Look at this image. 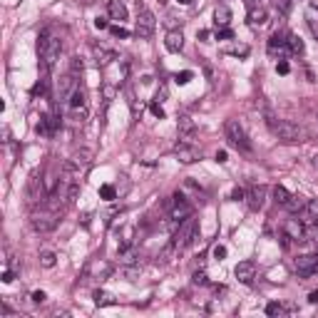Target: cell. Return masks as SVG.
Here are the masks:
<instances>
[{
    "mask_svg": "<svg viewBox=\"0 0 318 318\" xmlns=\"http://www.w3.org/2000/svg\"><path fill=\"white\" fill-rule=\"evenodd\" d=\"M38 50H40V60L48 70L55 67V62L60 60V53H62V40L60 35H53V30H43L40 40H38Z\"/></svg>",
    "mask_w": 318,
    "mask_h": 318,
    "instance_id": "6da1fadb",
    "label": "cell"
},
{
    "mask_svg": "<svg viewBox=\"0 0 318 318\" xmlns=\"http://www.w3.org/2000/svg\"><path fill=\"white\" fill-rule=\"evenodd\" d=\"M154 28H157V18L154 13L137 0V20H134V35L142 38V40H149L154 35Z\"/></svg>",
    "mask_w": 318,
    "mask_h": 318,
    "instance_id": "7a4b0ae2",
    "label": "cell"
},
{
    "mask_svg": "<svg viewBox=\"0 0 318 318\" xmlns=\"http://www.w3.org/2000/svg\"><path fill=\"white\" fill-rule=\"evenodd\" d=\"M224 134H226L229 144H231V147H236L239 152H251L249 134H246V129L241 127V122H239V119H226V122H224Z\"/></svg>",
    "mask_w": 318,
    "mask_h": 318,
    "instance_id": "3957f363",
    "label": "cell"
},
{
    "mask_svg": "<svg viewBox=\"0 0 318 318\" xmlns=\"http://www.w3.org/2000/svg\"><path fill=\"white\" fill-rule=\"evenodd\" d=\"M268 129L273 132V137H278L281 142H288V144H293V142H303V139H306V132H303L298 124L288 122V119H276V124H273V127H268Z\"/></svg>",
    "mask_w": 318,
    "mask_h": 318,
    "instance_id": "277c9868",
    "label": "cell"
},
{
    "mask_svg": "<svg viewBox=\"0 0 318 318\" xmlns=\"http://www.w3.org/2000/svg\"><path fill=\"white\" fill-rule=\"evenodd\" d=\"M194 236H197V219H194V216H187V219L177 226V231H174V236H172V244H174L177 251H182V249H187V246L194 241Z\"/></svg>",
    "mask_w": 318,
    "mask_h": 318,
    "instance_id": "5b68a950",
    "label": "cell"
},
{
    "mask_svg": "<svg viewBox=\"0 0 318 318\" xmlns=\"http://www.w3.org/2000/svg\"><path fill=\"white\" fill-rule=\"evenodd\" d=\"M187 216H192V204L187 202V197L182 192H177L172 197V204H169V219H172L174 226H179Z\"/></svg>",
    "mask_w": 318,
    "mask_h": 318,
    "instance_id": "8992f818",
    "label": "cell"
},
{
    "mask_svg": "<svg viewBox=\"0 0 318 318\" xmlns=\"http://www.w3.org/2000/svg\"><path fill=\"white\" fill-rule=\"evenodd\" d=\"M283 234H286V236H288V241H293V244H303V241H308V239H306V224H303L298 216L286 219V224H283Z\"/></svg>",
    "mask_w": 318,
    "mask_h": 318,
    "instance_id": "52a82bcc",
    "label": "cell"
},
{
    "mask_svg": "<svg viewBox=\"0 0 318 318\" xmlns=\"http://www.w3.org/2000/svg\"><path fill=\"white\" fill-rule=\"evenodd\" d=\"M293 266H296V273L298 276L308 278V276L318 273V254H303V256H298L293 261Z\"/></svg>",
    "mask_w": 318,
    "mask_h": 318,
    "instance_id": "ba28073f",
    "label": "cell"
},
{
    "mask_svg": "<svg viewBox=\"0 0 318 318\" xmlns=\"http://www.w3.org/2000/svg\"><path fill=\"white\" fill-rule=\"evenodd\" d=\"M43 202H45V182H43V177L33 174L30 182H28V204L30 207H38Z\"/></svg>",
    "mask_w": 318,
    "mask_h": 318,
    "instance_id": "9c48e42d",
    "label": "cell"
},
{
    "mask_svg": "<svg viewBox=\"0 0 318 318\" xmlns=\"http://www.w3.org/2000/svg\"><path fill=\"white\" fill-rule=\"evenodd\" d=\"M30 226H33V231H35V234H50V231L57 226V216H55V214H45V212L33 214Z\"/></svg>",
    "mask_w": 318,
    "mask_h": 318,
    "instance_id": "30bf717a",
    "label": "cell"
},
{
    "mask_svg": "<svg viewBox=\"0 0 318 318\" xmlns=\"http://www.w3.org/2000/svg\"><path fill=\"white\" fill-rule=\"evenodd\" d=\"M244 199H246V207H249L251 212H261L264 204H266V187H264V184L249 187V192H246Z\"/></svg>",
    "mask_w": 318,
    "mask_h": 318,
    "instance_id": "8fae6325",
    "label": "cell"
},
{
    "mask_svg": "<svg viewBox=\"0 0 318 318\" xmlns=\"http://www.w3.org/2000/svg\"><path fill=\"white\" fill-rule=\"evenodd\" d=\"M174 154H177L179 162H184V164H192V162H197V159L202 157V152L197 147H192L187 139H182V142L174 144Z\"/></svg>",
    "mask_w": 318,
    "mask_h": 318,
    "instance_id": "7c38bea8",
    "label": "cell"
},
{
    "mask_svg": "<svg viewBox=\"0 0 318 318\" xmlns=\"http://www.w3.org/2000/svg\"><path fill=\"white\" fill-rule=\"evenodd\" d=\"M283 38H286L283 33H273V35H271V40H268V55H273V57L283 60V57H286V55L291 53Z\"/></svg>",
    "mask_w": 318,
    "mask_h": 318,
    "instance_id": "4fadbf2b",
    "label": "cell"
},
{
    "mask_svg": "<svg viewBox=\"0 0 318 318\" xmlns=\"http://www.w3.org/2000/svg\"><path fill=\"white\" fill-rule=\"evenodd\" d=\"M234 276H236L241 283H251V281L256 278V264H254L251 259L239 261V264H236V268H234Z\"/></svg>",
    "mask_w": 318,
    "mask_h": 318,
    "instance_id": "5bb4252c",
    "label": "cell"
},
{
    "mask_svg": "<svg viewBox=\"0 0 318 318\" xmlns=\"http://www.w3.org/2000/svg\"><path fill=\"white\" fill-rule=\"evenodd\" d=\"M92 55H95L97 67H107V65H112L117 60V53L109 50V48H105V45H92Z\"/></svg>",
    "mask_w": 318,
    "mask_h": 318,
    "instance_id": "9a60e30c",
    "label": "cell"
},
{
    "mask_svg": "<svg viewBox=\"0 0 318 318\" xmlns=\"http://www.w3.org/2000/svg\"><path fill=\"white\" fill-rule=\"evenodd\" d=\"M75 80H72V75H65V77H60L57 80V100L60 102H67L70 100V95H72V90H75Z\"/></svg>",
    "mask_w": 318,
    "mask_h": 318,
    "instance_id": "2e32d148",
    "label": "cell"
},
{
    "mask_svg": "<svg viewBox=\"0 0 318 318\" xmlns=\"http://www.w3.org/2000/svg\"><path fill=\"white\" fill-rule=\"evenodd\" d=\"M164 48H167L169 53H182V48H184V35H182V30H169L167 38H164Z\"/></svg>",
    "mask_w": 318,
    "mask_h": 318,
    "instance_id": "e0dca14e",
    "label": "cell"
},
{
    "mask_svg": "<svg viewBox=\"0 0 318 318\" xmlns=\"http://www.w3.org/2000/svg\"><path fill=\"white\" fill-rule=\"evenodd\" d=\"M67 105H70V109L87 107V92H85V87H82V85H75V90H72V95H70Z\"/></svg>",
    "mask_w": 318,
    "mask_h": 318,
    "instance_id": "ac0fdd59",
    "label": "cell"
},
{
    "mask_svg": "<svg viewBox=\"0 0 318 318\" xmlns=\"http://www.w3.org/2000/svg\"><path fill=\"white\" fill-rule=\"evenodd\" d=\"M177 129H179V134H182L184 139H189V137L197 132V122H194L189 114H179V119H177Z\"/></svg>",
    "mask_w": 318,
    "mask_h": 318,
    "instance_id": "d6986e66",
    "label": "cell"
},
{
    "mask_svg": "<svg viewBox=\"0 0 318 318\" xmlns=\"http://www.w3.org/2000/svg\"><path fill=\"white\" fill-rule=\"evenodd\" d=\"M107 13L112 20H119V23L127 20V8H124L122 0H107Z\"/></svg>",
    "mask_w": 318,
    "mask_h": 318,
    "instance_id": "ffe728a7",
    "label": "cell"
},
{
    "mask_svg": "<svg viewBox=\"0 0 318 318\" xmlns=\"http://www.w3.org/2000/svg\"><path fill=\"white\" fill-rule=\"evenodd\" d=\"M286 45H288V50H291L293 55H303V53H306L303 40H301L298 35H293V33H288V35H286Z\"/></svg>",
    "mask_w": 318,
    "mask_h": 318,
    "instance_id": "44dd1931",
    "label": "cell"
},
{
    "mask_svg": "<svg viewBox=\"0 0 318 318\" xmlns=\"http://www.w3.org/2000/svg\"><path fill=\"white\" fill-rule=\"evenodd\" d=\"M306 23H308V30H311V35L318 40V8H308L306 10Z\"/></svg>",
    "mask_w": 318,
    "mask_h": 318,
    "instance_id": "7402d4cb",
    "label": "cell"
},
{
    "mask_svg": "<svg viewBox=\"0 0 318 318\" xmlns=\"http://www.w3.org/2000/svg\"><path fill=\"white\" fill-rule=\"evenodd\" d=\"M90 271H92V278H97V281H105V278L112 273V266H109V264H97V261H95V264L90 266Z\"/></svg>",
    "mask_w": 318,
    "mask_h": 318,
    "instance_id": "603a6c76",
    "label": "cell"
},
{
    "mask_svg": "<svg viewBox=\"0 0 318 318\" xmlns=\"http://www.w3.org/2000/svg\"><path fill=\"white\" fill-rule=\"evenodd\" d=\"M214 20H216V25L226 28V25L231 23V10H229L226 5H219V8H216V13H214Z\"/></svg>",
    "mask_w": 318,
    "mask_h": 318,
    "instance_id": "cb8c5ba5",
    "label": "cell"
},
{
    "mask_svg": "<svg viewBox=\"0 0 318 318\" xmlns=\"http://www.w3.org/2000/svg\"><path fill=\"white\" fill-rule=\"evenodd\" d=\"M291 197H293V194H291L286 187H281V184H276V187H273V199H276V204L286 207V204L291 202Z\"/></svg>",
    "mask_w": 318,
    "mask_h": 318,
    "instance_id": "d4e9b609",
    "label": "cell"
},
{
    "mask_svg": "<svg viewBox=\"0 0 318 318\" xmlns=\"http://www.w3.org/2000/svg\"><path fill=\"white\" fill-rule=\"evenodd\" d=\"M249 23H251V25H264V23H266V10L251 5V10H249Z\"/></svg>",
    "mask_w": 318,
    "mask_h": 318,
    "instance_id": "484cf974",
    "label": "cell"
},
{
    "mask_svg": "<svg viewBox=\"0 0 318 318\" xmlns=\"http://www.w3.org/2000/svg\"><path fill=\"white\" fill-rule=\"evenodd\" d=\"M90 157H92V154H90L87 149H80V152H75V154H72L70 162H72L75 167H87V164H90Z\"/></svg>",
    "mask_w": 318,
    "mask_h": 318,
    "instance_id": "4316f807",
    "label": "cell"
},
{
    "mask_svg": "<svg viewBox=\"0 0 318 318\" xmlns=\"http://www.w3.org/2000/svg\"><path fill=\"white\" fill-rule=\"evenodd\" d=\"M303 207H306V199H303V197H291V202L286 204V209H288L291 214H301Z\"/></svg>",
    "mask_w": 318,
    "mask_h": 318,
    "instance_id": "83f0119b",
    "label": "cell"
},
{
    "mask_svg": "<svg viewBox=\"0 0 318 318\" xmlns=\"http://www.w3.org/2000/svg\"><path fill=\"white\" fill-rule=\"evenodd\" d=\"M122 276H124L127 281H137V278H139V266H137V264H124V266H122Z\"/></svg>",
    "mask_w": 318,
    "mask_h": 318,
    "instance_id": "f1b7e54d",
    "label": "cell"
},
{
    "mask_svg": "<svg viewBox=\"0 0 318 318\" xmlns=\"http://www.w3.org/2000/svg\"><path fill=\"white\" fill-rule=\"evenodd\" d=\"M306 239L313 241V244H318V221H316V219L306 224Z\"/></svg>",
    "mask_w": 318,
    "mask_h": 318,
    "instance_id": "f546056e",
    "label": "cell"
},
{
    "mask_svg": "<svg viewBox=\"0 0 318 318\" xmlns=\"http://www.w3.org/2000/svg\"><path fill=\"white\" fill-rule=\"evenodd\" d=\"M57 264V256L53 254V251H45V254H40V266L43 268H53Z\"/></svg>",
    "mask_w": 318,
    "mask_h": 318,
    "instance_id": "4dcf8cb0",
    "label": "cell"
},
{
    "mask_svg": "<svg viewBox=\"0 0 318 318\" xmlns=\"http://www.w3.org/2000/svg\"><path fill=\"white\" fill-rule=\"evenodd\" d=\"M95 303L97 306H112V303H117L109 293H105V291H95Z\"/></svg>",
    "mask_w": 318,
    "mask_h": 318,
    "instance_id": "1f68e13d",
    "label": "cell"
},
{
    "mask_svg": "<svg viewBox=\"0 0 318 318\" xmlns=\"http://www.w3.org/2000/svg\"><path fill=\"white\" fill-rule=\"evenodd\" d=\"M82 70H85V62H82V57H80V55H75V57H72V62H70V72H72V75H77V72H82Z\"/></svg>",
    "mask_w": 318,
    "mask_h": 318,
    "instance_id": "d6a6232c",
    "label": "cell"
},
{
    "mask_svg": "<svg viewBox=\"0 0 318 318\" xmlns=\"http://www.w3.org/2000/svg\"><path fill=\"white\" fill-rule=\"evenodd\" d=\"M100 197L107 199V202H112V199H114V187H112V184H102V187H100Z\"/></svg>",
    "mask_w": 318,
    "mask_h": 318,
    "instance_id": "836d02e7",
    "label": "cell"
},
{
    "mask_svg": "<svg viewBox=\"0 0 318 318\" xmlns=\"http://www.w3.org/2000/svg\"><path fill=\"white\" fill-rule=\"evenodd\" d=\"M137 261V249H122V264H134Z\"/></svg>",
    "mask_w": 318,
    "mask_h": 318,
    "instance_id": "e575fe53",
    "label": "cell"
},
{
    "mask_svg": "<svg viewBox=\"0 0 318 318\" xmlns=\"http://www.w3.org/2000/svg\"><path fill=\"white\" fill-rule=\"evenodd\" d=\"M266 316H283V306L276 303V301L268 303V306H266Z\"/></svg>",
    "mask_w": 318,
    "mask_h": 318,
    "instance_id": "d590c367",
    "label": "cell"
},
{
    "mask_svg": "<svg viewBox=\"0 0 318 318\" xmlns=\"http://www.w3.org/2000/svg\"><path fill=\"white\" fill-rule=\"evenodd\" d=\"M192 77H194V75H192L189 70H184V72H177V75H174V82H177V85H187Z\"/></svg>",
    "mask_w": 318,
    "mask_h": 318,
    "instance_id": "8d00e7d4",
    "label": "cell"
},
{
    "mask_svg": "<svg viewBox=\"0 0 318 318\" xmlns=\"http://www.w3.org/2000/svg\"><path fill=\"white\" fill-rule=\"evenodd\" d=\"M109 33H112L114 38H122V40H124V38H129V30H124L122 25H114V28H109Z\"/></svg>",
    "mask_w": 318,
    "mask_h": 318,
    "instance_id": "74e56055",
    "label": "cell"
},
{
    "mask_svg": "<svg viewBox=\"0 0 318 318\" xmlns=\"http://www.w3.org/2000/svg\"><path fill=\"white\" fill-rule=\"evenodd\" d=\"M192 283H199V286H204V283H207V273H204V271H194V276H192Z\"/></svg>",
    "mask_w": 318,
    "mask_h": 318,
    "instance_id": "f35d334b",
    "label": "cell"
},
{
    "mask_svg": "<svg viewBox=\"0 0 318 318\" xmlns=\"http://www.w3.org/2000/svg\"><path fill=\"white\" fill-rule=\"evenodd\" d=\"M149 109H152V114H154V117H159V119H164V109L159 107L157 102H152V105H149Z\"/></svg>",
    "mask_w": 318,
    "mask_h": 318,
    "instance_id": "ab89813d",
    "label": "cell"
},
{
    "mask_svg": "<svg viewBox=\"0 0 318 318\" xmlns=\"http://www.w3.org/2000/svg\"><path fill=\"white\" fill-rule=\"evenodd\" d=\"M288 70H291V67H288V62H286V60L276 62V72H278V75H288Z\"/></svg>",
    "mask_w": 318,
    "mask_h": 318,
    "instance_id": "60d3db41",
    "label": "cell"
},
{
    "mask_svg": "<svg viewBox=\"0 0 318 318\" xmlns=\"http://www.w3.org/2000/svg\"><path fill=\"white\" fill-rule=\"evenodd\" d=\"M244 197H246V192H244V189H239V187L231 192V202H239V199H244Z\"/></svg>",
    "mask_w": 318,
    "mask_h": 318,
    "instance_id": "b9f144b4",
    "label": "cell"
},
{
    "mask_svg": "<svg viewBox=\"0 0 318 318\" xmlns=\"http://www.w3.org/2000/svg\"><path fill=\"white\" fill-rule=\"evenodd\" d=\"M224 256H226V249H224V246H214V259H216V261H221Z\"/></svg>",
    "mask_w": 318,
    "mask_h": 318,
    "instance_id": "7bdbcfd3",
    "label": "cell"
},
{
    "mask_svg": "<svg viewBox=\"0 0 318 318\" xmlns=\"http://www.w3.org/2000/svg\"><path fill=\"white\" fill-rule=\"evenodd\" d=\"M45 298H48V296H45V291H35V293H33V301H35V303H43Z\"/></svg>",
    "mask_w": 318,
    "mask_h": 318,
    "instance_id": "ee69618b",
    "label": "cell"
},
{
    "mask_svg": "<svg viewBox=\"0 0 318 318\" xmlns=\"http://www.w3.org/2000/svg\"><path fill=\"white\" fill-rule=\"evenodd\" d=\"M216 38H234V30L224 28V30H219V33H216Z\"/></svg>",
    "mask_w": 318,
    "mask_h": 318,
    "instance_id": "f6af8a7d",
    "label": "cell"
},
{
    "mask_svg": "<svg viewBox=\"0 0 318 318\" xmlns=\"http://www.w3.org/2000/svg\"><path fill=\"white\" fill-rule=\"evenodd\" d=\"M226 159H229V154H226L224 149H221V152H216V162H219V164H224Z\"/></svg>",
    "mask_w": 318,
    "mask_h": 318,
    "instance_id": "bcb514c9",
    "label": "cell"
},
{
    "mask_svg": "<svg viewBox=\"0 0 318 318\" xmlns=\"http://www.w3.org/2000/svg\"><path fill=\"white\" fill-rule=\"evenodd\" d=\"M308 303H313V306H316V303H318V288H316V291H311V293H308Z\"/></svg>",
    "mask_w": 318,
    "mask_h": 318,
    "instance_id": "7dc6e473",
    "label": "cell"
},
{
    "mask_svg": "<svg viewBox=\"0 0 318 318\" xmlns=\"http://www.w3.org/2000/svg\"><path fill=\"white\" fill-rule=\"evenodd\" d=\"M95 28H97V30H105V28H107V20L97 18V20H95Z\"/></svg>",
    "mask_w": 318,
    "mask_h": 318,
    "instance_id": "c3c4849f",
    "label": "cell"
},
{
    "mask_svg": "<svg viewBox=\"0 0 318 318\" xmlns=\"http://www.w3.org/2000/svg\"><path fill=\"white\" fill-rule=\"evenodd\" d=\"M3 281H5V283L15 281V273H13V271H5V273H3Z\"/></svg>",
    "mask_w": 318,
    "mask_h": 318,
    "instance_id": "681fc988",
    "label": "cell"
},
{
    "mask_svg": "<svg viewBox=\"0 0 318 318\" xmlns=\"http://www.w3.org/2000/svg\"><path fill=\"white\" fill-rule=\"evenodd\" d=\"M43 92H45V85H35L33 87V95H43Z\"/></svg>",
    "mask_w": 318,
    "mask_h": 318,
    "instance_id": "f907efd6",
    "label": "cell"
},
{
    "mask_svg": "<svg viewBox=\"0 0 318 318\" xmlns=\"http://www.w3.org/2000/svg\"><path fill=\"white\" fill-rule=\"evenodd\" d=\"M311 164H313V167H318V154H316V157L311 159Z\"/></svg>",
    "mask_w": 318,
    "mask_h": 318,
    "instance_id": "816d5d0a",
    "label": "cell"
},
{
    "mask_svg": "<svg viewBox=\"0 0 318 318\" xmlns=\"http://www.w3.org/2000/svg\"><path fill=\"white\" fill-rule=\"evenodd\" d=\"M177 3H182V5H189V3H192V0H177Z\"/></svg>",
    "mask_w": 318,
    "mask_h": 318,
    "instance_id": "f5cc1de1",
    "label": "cell"
},
{
    "mask_svg": "<svg viewBox=\"0 0 318 318\" xmlns=\"http://www.w3.org/2000/svg\"><path fill=\"white\" fill-rule=\"evenodd\" d=\"M311 5H313V8H318V0H311Z\"/></svg>",
    "mask_w": 318,
    "mask_h": 318,
    "instance_id": "db71d44e",
    "label": "cell"
}]
</instances>
